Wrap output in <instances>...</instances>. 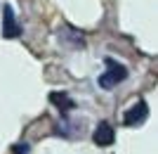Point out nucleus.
<instances>
[{"label":"nucleus","mask_w":158,"mask_h":154,"mask_svg":"<svg viewBox=\"0 0 158 154\" xmlns=\"http://www.w3.org/2000/svg\"><path fill=\"white\" fill-rule=\"evenodd\" d=\"M104 64H106V71L99 76V88L111 90L113 86H118V83H123V81L127 78V69H125V64L116 62L113 57H106Z\"/></svg>","instance_id":"obj_1"},{"label":"nucleus","mask_w":158,"mask_h":154,"mask_svg":"<svg viewBox=\"0 0 158 154\" xmlns=\"http://www.w3.org/2000/svg\"><path fill=\"white\" fill-rule=\"evenodd\" d=\"M146 116H149V107H146L144 100H137L132 107H127V112L123 114V123L125 126H139V123H144Z\"/></svg>","instance_id":"obj_2"},{"label":"nucleus","mask_w":158,"mask_h":154,"mask_svg":"<svg viewBox=\"0 0 158 154\" xmlns=\"http://www.w3.org/2000/svg\"><path fill=\"white\" fill-rule=\"evenodd\" d=\"M92 140H94V145H99V147H109V145H113V140H116V130H113V126H111V123H106V121H102V123L94 128Z\"/></svg>","instance_id":"obj_3"},{"label":"nucleus","mask_w":158,"mask_h":154,"mask_svg":"<svg viewBox=\"0 0 158 154\" xmlns=\"http://www.w3.org/2000/svg\"><path fill=\"white\" fill-rule=\"evenodd\" d=\"M19 33H21V26L14 19L12 5H5V12H2V36L5 38H17Z\"/></svg>","instance_id":"obj_4"},{"label":"nucleus","mask_w":158,"mask_h":154,"mask_svg":"<svg viewBox=\"0 0 158 154\" xmlns=\"http://www.w3.org/2000/svg\"><path fill=\"white\" fill-rule=\"evenodd\" d=\"M50 102H52L54 107L59 109L61 114H69V112L76 107V102H73L66 93H50Z\"/></svg>","instance_id":"obj_5"},{"label":"nucleus","mask_w":158,"mask_h":154,"mask_svg":"<svg viewBox=\"0 0 158 154\" xmlns=\"http://www.w3.org/2000/svg\"><path fill=\"white\" fill-rule=\"evenodd\" d=\"M14 154H28V145H26V142H19V145H14Z\"/></svg>","instance_id":"obj_6"}]
</instances>
